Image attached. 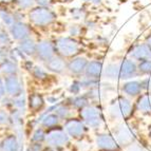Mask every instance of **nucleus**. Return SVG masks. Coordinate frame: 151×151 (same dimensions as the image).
<instances>
[{
	"instance_id": "f257e3e1",
	"label": "nucleus",
	"mask_w": 151,
	"mask_h": 151,
	"mask_svg": "<svg viewBox=\"0 0 151 151\" xmlns=\"http://www.w3.org/2000/svg\"><path fill=\"white\" fill-rule=\"evenodd\" d=\"M135 105L131 98L124 94H119L112 98L107 107V114L112 122H127L132 119L135 113Z\"/></svg>"
},
{
	"instance_id": "f03ea898",
	"label": "nucleus",
	"mask_w": 151,
	"mask_h": 151,
	"mask_svg": "<svg viewBox=\"0 0 151 151\" xmlns=\"http://www.w3.org/2000/svg\"><path fill=\"white\" fill-rule=\"evenodd\" d=\"M56 54L60 55L65 59L76 57L81 53H83V47L81 42L77 41L72 36H63L55 40Z\"/></svg>"
},
{
	"instance_id": "7ed1b4c3",
	"label": "nucleus",
	"mask_w": 151,
	"mask_h": 151,
	"mask_svg": "<svg viewBox=\"0 0 151 151\" xmlns=\"http://www.w3.org/2000/svg\"><path fill=\"white\" fill-rule=\"evenodd\" d=\"M79 114H81V119L89 127V129L98 130L105 124V117H104L101 106L95 104L88 105L86 108L81 110Z\"/></svg>"
},
{
	"instance_id": "20e7f679",
	"label": "nucleus",
	"mask_w": 151,
	"mask_h": 151,
	"mask_svg": "<svg viewBox=\"0 0 151 151\" xmlns=\"http://www.w3.org/2000/svg\"><path fill=\"white\" fill-rule=\"evenodd\" d=\"M55 12L49 9L48 6H38L33 9L29 13V19L33 24L37 27H47L50 25L56 20Z\"/></svg>"
},
{
	"instance_id": "39448f33",
	"label": "nucleus",
	"mask_w": 151,
	"mask_h": 151,
	"mask_svg": "<svg viewBox=\"0 0 151 151\" xmlns=\"http://www.w3.org/2000/svg\"><path fill=\"white\" fill-rule=\"evenodd\" d=\"M111 133L115 137L119 145L124 150L136 142V137L134 135L133 131L131 130L124 122H117L111 130Z\"/></svg>"
},
{
	"instance_id": "423d86ee",
	"label": "nucleus",
	"mask_w": 151,
	"mask_h": 151,
	"mask_svg": "<svg viewBox=\"0 0 151 151\" xmlns=\"http://www.w3.org/2000/svg\"><path fill=\"white\" fill-rule=\"evenodd\" d=\"M70 136L65 132V130L60 127H54V128L48 129L45 134V142L49 147L54 148H61L70 144Z\"/></svg>"
},
{
	"instance_id": "0eeeda50",
	"label": "nucleus",
	"mask_w": 151,
	"mask_h": 151,
	"mask_svg": "<svg viewBox=\"0 0 151 151\" xmlns=\"http://www.w3.org/2000/svg\"><path fill=\"white\" fill-rule=\"evenodd\" d=\"M63 129L69 134V136H70L71 139H81L87 134V132L89 130V127L83 123V121L81 119L71 117V119L65 121Z\"/></svg>"
},
{
	"instance_id": "6e6552de",
	"label": "nucleus",
	"mask_w": 151,
	"mask_h": 151,
	"mask_svg": "<svg viewBox=\"0 0 151 151\" xmlns=\"http://www.w3.org/2000/svg\"><path fill=\"white\" fill-rule=\"evenodd\" d=\"M95 146L98 151H123L111 132H98L95 135Z\"/></svg>"
},
{
	"instance_id": "1a4fd4ad",
	"label": "nucleus",
	"mask_w": 151,
	"mask_h": 151,
	"mask_svg": "<svg viewBox=\"0 0 151 151\" xmlns=\"http://www.w3.org/2000/svg\"><path fill=\"white\" fill-rule=\"evenodd\" d=\"M139 77L137 61L130 57L124 58L121 61L119 69V79L121 81H130L133 78Z\"/></svg>"
},
{
	"instance_id": "9d476101",
	"label": "nucleus",
	"mask_w": 151,
	"mask_h": 151,
	"mask_svg": "<svg viewBox=\"0 0 151 151\" xmlns=\"http://www.w3.org/2000/svg\"><path fill=\"white\" fill-rule=\"evenodd\" d=\"M128 57L132 58L137 63L144 60H151V47L146 41L135 43L129 50Z\"/></svg>"
},
{
	"instance_id": "9b49d317",
	"label": "nucleus",
	"mask_w": 151,
	"mask_h": 151,
	"mask_svg": "<svg viewBox=\"0 0 151 151\" xmlns=\"http://www.w3.org/2000/svg\"><path fill=\"white\" fill-rule=\"evenodd\" d=\"M121 93L131 99H136L141 94L144 93L142 81H136V79L126 81L121 86Z\"/></svg>"
},
{
	"instance_id": "f8f14e48",
	"label": "nucleus",
	"mask_w": 151,
	"mask_h": 151,
	"mask_svg": "<svg viewBox=\"0 0 151 151\" xmlns=\"http://www.w3.org/2000/svg\"><path fill=\"white\" fill-rule=\"evenodd\" d=\"M88 63V58L81 55L71 58L68 61V72L73 76H83L85 74Z\"/></svg>"
},
{
	"instance_id": "ddd939ff",
	"label": "nucleus",
	"mask_w": 151,
	"mask_h": 151,
	"mask_svg": "<svg viewBox=\"0 0 151 151\" xmlns=\"http://www.w3.org/2000/svg\"><path fill=\"white\" fill-rule=\"evenodd\" d=\"M36 54L39 57V59L42 61H48L49 59L56 55L55 43L50 40H41L37 43V50Z\"/></svg>"
},
{
	"instance_id": "4468645a",
	"label": "nucleus",
	"mask_w": 151,
	"mask_h": 151,
	"mask_svg": "<svg viewBox=\"0 0 151 151\" xmlns=\"http://www.w3.org/2000/svg\"><path fill=\"white\" fill-rule=\"evenodd\" d=\"M4 86H5V92L10 96H18L22 94V85L21 81L19 79L16 74L14 75H8L4 78Z\"/></svg>"
},
{
	"instance_id": "2eb2a0df",
	"label": "nucleus",
	"mask_w": 151,
	"mask_h": 151,
	"mask_svg": "<svg viewBox=\"0 0 151 151\" xmlns=\"http://www.w3.org/2000/svg\"><path fill=\"white\" fill-rule=\"evenodd\" d=\"M45 68L52 73L63 74L68 71V61L60 55H55L48 61H45Z\"/></svg>"
},
{
	"instance_id": "dca6fc26",
	"label": "nucleus",
	"mask_w": 151,
	"mask_h": 151,
	"mask_svg": "<svg viewBox=\"0 0 151 151\" xmlns=\"http://www.w3.org/2000/svg\"><path fill=\"white\" fill-rule=\"evenodd\" d=\"M135 110L144 116H151V93L144 92L136 98Z\"/></svg>"
},
{
	"instance_id": "f3484780",
	"label": "nucleus",
	"mask_w": 151,
	"mask_h": 151,
	"mask_svg": "<svg viewBox=\"0 0 151 151\" xmlns=\"http://www.w3.org/2000/svg\"><path fill=\"white\" fill-rule=\"evenodd\" d=\"M103 61L98 60V59H94V60H90L88 63V65H87L83 75L89 78H92V79H98L99 81L101 75H103Z\"/></svg>"
},
{
	"instance_id": "a211bd4d",
	"label": "nucleus",
	"mask_w": 151,
	"mask_h": 151,
	"mask_svg": "<svg viewBox=\"0 0 151 151\" xmlns=\"http://www.w3.org/2000/svg\"><path fill=\"white\" fill-rule=\"evenodd\" d=\"M11 35L15 40L21 41L30 37L31 31L28 25L20 21H17L11 27Z\"/></svg>"
},
{
	"instance_id": "6ab92c4d",
	"label": "nucleus",
	"mask_w": 151,
	"mask_h": 151,
	"mask_svg": "<svg viewBox=\"0 0 151 151\" xmlns=\"http://www.w3.org/2000/svg\"><path fill=\"white\" fill-rule=\"evenodd\" d=\"M119 69H121V61L119 63H109L104 68L101 77L107 81L119 79Z\"/></svg>"
},
{
	"instance_id": "aec40b11",
	"label": "nucleus",
	"mask_w": 151,
	"mask_h": 151,
	"mask_svg": "<svg viewBox=\"0 0 151 151\" xmlns=\"http://www.w3.org/2000/svg\"><path fill=\"white\" fill-rule=\"evenodd\" d=\"M1 151H20L19 141L16 135H9L1 142Z\"/></svg>"
},
{
	"instance_id": "412c9836",
	"label": "nucleus",
	"mask_w": 151,
	"mask_h": 151,
	"mask_svg": "<svg viewBox=\"0 0 151 151\" xmlns=\"http://www.w3.org/2000/svg\"><path fill=\"white\" fill-rule=\"evenodd\" d=\"M19 50L27 55H34V54H36V50H37V43H35V41L29 37L20 41Z\"/></svg>"
},
{
	"instance_id": "4be33fe9",
	"label": "nucleus",
	"mask_w": 151,
	"mask_h": 151,
	"mask_svg": "<svg viewBox=\"0 0 151 151\" xmlns=\"http://www.w3.org/2000/svg\"><path fill=\"white\" fill-rule=\"evenodd\" d=\"M59 122H60V119H59V116L57 114L49 113L43 116L42 119L40 121V124L42 128L51 129V128H54V127H57L59 125Z\"/></svg>"
},
{
	"instance_id": "5701e85b",
	"label": "nucleus",
	"mask_w": 151,
	"mask_h": 151,
	"mask_svg": "<svg viewBox=\"0 0 151 151\" xmlns=\"http://www.w3.org/2000/svg\"><path fill=\"white\" fill-rule=\"evenodd\" d=\"M71 105L74 109L76 110H83V108H86L88 105H90V98L88 97L87 94H83V95H75L72 101H71Z\"/></svg>"
},
{
	"instance_id": "b1692460",
	"label": "nucleus",
	"mask_w": 151,
	"mask_h": 151,
	"mask_svg": "<svg viewBox=\"0 0 151 151\" xmlns=\"http://www.w3.org/2000/svg\"><path fill=\"white\" fill-rule=\"evenodd\" d=\"M45 105V99L43 97L38 93H33L29 97V108L33 111H38L40 110Z\"/></svg>"
},
{
	"instance_id": "393cba45",
	"label": "nucleus",
	"mask_w": 151,
	"mask_h": 151,
	"mask_svg": "<svg viewBox=\"0 0 151 151\" xmlns=\"http://www.w3.org/2000/svg\"><path fill=\"white\" fill-rule=\"evenodd\" d=\"M0 71L3 74H5V76L8 75H14L17 74V65L16 63H14V61L10 60V59H5L4 61L0 63Z\"/></svg>"
},
{
	"instance_id": "a878e982",
	"label": "nucleus",
	"mask_w": 151,
	"mask_h": 151,
	"mask_svg": "<svg viewBox=\"0 0 151 151\" xmlns=\"http://www.w3.org/2000/svg\"><path fill=\"white\" fill-rule=\"evenodd\" d=\"M55 113L63 121H67V119L72 117V111H71V109L68 106H65V105H59L55 109Z\"/></svg>"
},
{
	"instance_id": "bb28decb",
	"label": "nucleus",
	"mask_w": 151,
	"mask_h": 151,
	"mask_svg": "<svg viewBox=\"0 0 151 151\" xmlns=\"http://www.w3.org/2000/svg\"><path fill=\"white\" fill-rule=\"evenodd\" d=\"M139 76H150L151 75V60H144L137 63Z\"/></svg>"
},
{
	"instance_id": "cd10ccee",
	"label": "nucleus",
	"mask_w": 151,
	"mask_h": 151,
	"mask_svg": "<svg viewBox=\"0 0 151 151\" xmlns=\"http://www.w3.org/2000/svg\"><path fill=\"white\" fill-rule=\"evenodd\" d=\"M70 13L74 20H83V19H86L87 15H88V12L83 8L72 9V10L70 11Z\"/></svg>"
},
{
	"instance_id": "c85d7f7f",
	"label": "nucleus",
	"mask_w": 151,
	"mask_h": 151,
	"mask_svg": "<svg viewBox=\"0 0 151 151\" xmlns=\"http://www.w3.org/2000/svg\"><path fill=\"white\" fill-rule=\"evenodd\" d=\"M0 17H1V19L3 20V22L8 25V27H10V28L16 22L15 16H13L12 14H10V13L6 12V11H0Z\"/></svg>"
},
{
	"instance_id": "c756f323",
	"label": "nucleus",
	"mask_w": 151,
	"mask_h": 151,
	"mask_svg": "<svg viewBox=\"0 0 151 151\" xmlns=\"http://www.w3.org/2000/svg\"><path fill=\"white\" fill-rule=\"evenodd\" d=\"M45 134H47V132L43 130L42 127L38 128L37 130L33 133L32 142L33 143H41V142H43L45 139Z\"/></svg>"
},
{
	"instance_id": "7c9ffc66",
	"label": "nucleus",
	"mask_w": 151,
	"mask_h": 151,
	"mask_svg": "<svg viewBox=\"0 0 151 151\" xmlns=\"http://www.w3.org/2000/svg\"><path fill=\"white\" fill-rule=\"evenodd\" d=\"M32 73L34 75V77L37 78V79H40V81L41 79H45V78L48 77V73L41 67H37V65L33 68Z\"/></svg>"
},
{
	"instance_id": "2f4dec72",
	"label": "nucleus",
	"mask_w": 151,
	"mask_h": 151,
	"mask_svg": "<svg viewBox=\"0 0 151 151\" xmlns=\"http://www.w3.org/2000/svg\"><path fill=\"white\" fill-rule=\"evenodd\" d=\"M69 34L72 37H77L83 34V25L79 24H72L69 27Z\"/></svg>"
},
{
	"instance_id": "473e14b6",
	"label": "nucleus",
	"mask_w": 151,
	"mask_h": 151,
	"mask_svg": "<svg viewBox=\"0 0 151 151\" xmlns=\"http://www.w3.org/2000/svg\"><path fill=\"white\" fill-rule=\"evenodd\" d=\"M81 89H83V86H81V79H79V81H74L73 83H71V86L69 87V91H70L73 95H78Z\"/></svg>"
},
{
	"instance_id": "72a5a7b5",
	"label": "nucleus",
	"mask_w": 151,
	"mask_h": 151,
	"mask_svg": "<svg viewBox=\"0 0 151 151\" xmlns=\"http://www.w3.org/2000/svg\"><path fill=\"white\" fill-rule=\"evenodd\" d=\"M11 45V38L8 35V33L4 31H0V47H9Z\"/></svg>"
},
{
	"instance_id": "f704fd0d",
	"label": "nucleus",
	"mask_w": 151,
	"mask_h": 151,
	"mask_svg": "<svg viewBox=\"0 0 151 151\" xmlns=\"http://www.w3.org/2000/svg\"><path fill=\"white\" fill-rule=\"evenodd\" d=\"M13 105L16 107L17 110H20L24 107V98H23L22 94L18 96H15V97L13 98Z\"/></svg>"
},
{
	"instance_id": "c9c22d12",
	"label": "nucleus",
	"mask_w": 151,
	"mask_h": 151,
	"mask_svg": "<svg viewBox=\"0 0 151 151\" xmlns=\"http://www.w3.org/2000/svg\"><path fill=\"white\" fill-rule=\"evenodd\" d=\"M11 122V116L9 113L4 110H0V126H4L8 125Z\"/></svg>"
},
{
	"instance_id": "e433bc0d",
	"label": "nucleus",
	"mask_w": 151,
	"mask_h": 151,
	"mask_svg": "<svg viewBox=\"0 0 151 151\" xmlns=\"http://www.w3.org/2000/svg\"><path fill=\"white\" fill-rule=\"evenodd\" d=\"M35 0H16L17 4L19 5V8L22 9V10H28L33 5Z\"/></svg>"
},
{
	"instance_id": "4c0bfd02",
	"label": "nucleus",
	"mask_w": 151,
	"mask_h": 151,
	"mask_svg": "<svg viewBox=\"0 0 151 151\" xmlns=\"http://www.w3.org/2000/svg\"><path fill=\"white\" fill-rule=\"evenodd\" d=\"M125 150H126V151H147L146 149L142 146V145L137 144L136 142L132 144V145H130V146H129L128 148L125 149Z\"/></svg>"
},
{
	"instance_id": "58836bf2",
	"label": "nucleus",
	"mask_w": 151,
	"mask_h": 151,
	"mask_svg": "<svg viewBox=\"0 0 151 151\" xmlns=\"http://www.w3.org/2000/svg\"><path fill=\"white\" fill-rule=\"evenodd\" d=\"M85 3H88L90 5H93V6H101L103 4V0H83Z\"/></svg>"
},
{
	"instance_id": "ea45409f",
	"label": "nucleus",
	"mask_w": 151,
	"mask_h": 151,
	"mask_svg": "<svg viewBox=\"0 0 151 151\" xmlns=\"http://www.w3.org/2000/svg\"><path fill=\"white\" fill-rule=\"evenodd\" d=\"M6 59V49L4 47H0V63Z\"/></svg>"
},
{
	"instance_id": "a19ab883",
	"label": "nucleus",
	"mask_w": 151,
	"mask_h": 151,
	"mask_svg": "<svg viewBox=\"0 0 151 151\" xmlns=\"http://www.w3.org/2000/svg\"><path fill=\"white\" fill-rule=\"evenodd\" d=\"M5 93H6V92H5L4 81H2V79L0 78V98H2Z\"/></svg>"
},
{
	"instance_id": "79ce46f5",
	"label": "nucleus",
	"mask_w": 151,
	"mask_h": 151,
	"mask_svg": "<svg viewBox=\"0 0 151 151\" xmlns=\"http://www.w3.org/2000/svg\"><path fill=\"white\" fill-rule=\"evenodd\" d=\"M40 6H49L52 3V0H35Z\"/></svg>"
},
{
	"instance_id": "37998d69",
	"label": "nucleus",
	"mask_w": 151,
	"mask_h": 151,
	"mask_svg": "<svg viewBox=\"0 0 151 151\" xmlns=\"http://www.w3.org/2000/svg\"><path fill=\"white\" fill-rule=\"evenodd\" d=\"M147 136H148V139L151 141V123L149 124L148 129H147Z\"/></svg>"
},
{
	"instance_id": "c03bdc74",
	"label": "nucleus",
	"mask_w": 151,
	"mask_h": 151,
	"mask_svg": "<svg viewBox=\"0 0 151 151\" xmlns=\"http://www.w3.org/2000/svg\"><path fill=\"white\" fill-rule=\"evenodd\" d=\"M145 41H146V42L148 43V45H150V47H151V32L149 33L148 35L146 36V40H145Z\"/></svg>"
},
{
	"instance_id": "a18cd8bd",
	"label": "nucleus",
	"mask_w": 151,
	"mask_h": 151,
	"mask_svg": "<svg viewBox=\"0 0 151 151\" xmlns=\"http://www.w3.org/2000/svg\"><path fill=\"white\" fill-rule=\"evenodd\" d=\"M58 149L59 148H54V147H49L48 146V148L45 149V151H58Z\"/></svg>"
},
{
	"instance_id": "49530a36",
	"label": "nucleus",
	"mask_w": 151,
	"mask_h": 151,
	"mask_svg": "<svg viewBox=\"0 0 151 151\" xmlns=\"http://www.w3.org/2000/svg\"><path fill=\"white\" fill-rule=\"evenodd\" d=\"M147 92L151 93V77L149 76V85H148V89H147Z\"/></svg>"
},
{
	"instance_id": "de8ad7c7",
	"label": "nucleus",
	"mask_w": 151,
	"mask_h": 151,
	"mask_svg": "<svg viewBox=\"0 0 151 151\" xmlns=\"http://www.w3.org/2000/svg\"><path fill=\"white\" fill-rule=\"evenodd\" d=\"M0 1H2V2H10L12 0H0Z\"/></svg>"
},
{
	"instance_id": "09e8293b",
	"label": "nucleus",
	"mask_w": 151,
	"mask_h": 151,
	"mask_svg": "<svg viewBox=\"0 0 151 151\" xmlns=\"http://www.w3.org/2000/svg\"><path fill=\"white\" fill-rule=\"evenodd\" d=\"M63 1H65V2H71L72 0H63Z\"/></svg>"
},
{
	"instance_id": "8fccbe9b",
	"label": "nucleus",
	"mask_w": 151,
	"mask_h": 151,
	"mask_svg": "<svg viewBox=\"0 0 151 151\" xmlns=\"http://www.w3.org/2000/svg\"><path fill=\"white\" fill-rule=\"evenodd\" d=\"M0 151H1V143H0Z\"/></svg>"
}]
</instances>
